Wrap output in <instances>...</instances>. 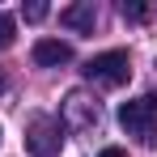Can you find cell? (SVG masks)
<instances>
[{
  "instance_id": "obj_10",
  "label": "cell",
  "mask_w": 157,
  "mask_h": 157,
  "mask_svg": "<svg viewBox=\"0 0 157 157\" xmlns=\"http://www.w3.org/2000/svg\"><path fill=\"white\" fill-rule=\"evenodd\" d=\"M98 157H128V153H123V149H102Z\"/></svg>"
},
{
  "instance_id": "obj_9",
  "label": "cell",
  "mask_w": 157,
  "mask_h": 157,
  "mask_svg": "<svg viewBox=\"0 0 157 157\" xmlns=\"http://www.w3.org/2000/svg\"><path fill=\"white\" fill-rule=\"evenodd\" d=\"M21 13H26V21H43V17H47V13H51V9H47V4H43V0H30L26 9H21Z\"/></svg>"
},
{
  "instance_id": "obj_3",
  "label": "cell",
  "mask_w": 157,
  "mask_h": 157,
  "mask_svg": "<svg viewBox=\"0 0 157 157\" xmlns=\"http://www.w3.org/2000/svg\"><path fill=\"white\" fill-rule=\"evenodd\" d=\"M59 140L64 136H59V123H55L51 115H34L26 123V149L34 157H55L59 153Z\"/></svg>"
},
{
  "instance_id": "obj_5",
  "label": "cell",
  "mask_w": 157,
  "mask_h": 157,
  "mask_svg": "<svg viewBox=\"0 0 157 157\" xmlns=\"http://www.w3.org/2000/svg\"><path fill=\"white\" fill-rule=\"evenodd\" d=\"M68 59H72V47L59 43V38H38V43H34V64H38V68H59V64H68Z\"/></svg>"
},
{
  "instance_id": "obj_2",
  "label": "cell",
  "mask_w": 157,
  "mask_h": 157,
  "mask_svg": "<svg viewBox=\"0 0 157 157\" xmlns=\"http://www.w3.org/2000/svg\"><path fill=\"white\" fill-rule=\"evenodd\" d=\"M85 77L102 89H119L123 81L132 77V64H128V51H102L85 64Z\"/></svg>"
},
{
  "instance_id": "obj_8",
  "label": "cell",
  "mask_w": 157,
  "mask_h": 157,
  "mask_svg": "<svg viewBox=\"0 0 157 157\" xmlns=\"http://www.w3.org/2000/svg\"><path fill=\"white\" fill-rule=\"evenodd\" d=\"M123 17H128V21H149V4L132 0V4H123Z\"/></svg>"
},
{
  "instance_id": "obj_1",
  "label": "cell",
  "mask_w": 157,
  "mask_h": 157,
  "mask_svg": "<svg viewBox=\"0 0 157 157\" xmlns=\"http://www.w3.org/2000/svg\"><path fill=\"white\" fill-rule=\"evenodd\" d=\"M119 128L136 136L140 144H157V94H144L136 102L119 106Z\"/></svg>"
},
{
  "instance_id": "obj_11",
  "label": "cell",
  "mask_w": 157,
  "mask_h": 157,
  "mask_svg": "<svg viewBox=\"0 0 157 157\" xmlns=\"http://www.w3.org/2000/svg\"><path fill=\"white\" fill-rule=\"evenodd\" d=\"M0 94H4V77H0Z\"/></svg>"
},
{
  "instance_id": "obj_6",
  "label": "cell",
  "mask_w": 157,
  "mask_h": 157,
  "mask_svg": "<svg viewBox=\"0 0 157 157\" xmlns=\"http://www.w3.org/2000/svg\"><path fill=\"white\" fill-rule=\"evenodd\" d=\"M94 21H98L94 4H68L59 13V26H68V30H94Z\"/></svg>"
},
{
  "instance_id": "obj_4",
  "label": "cell",
  "mask_w": 157,
  "mask_h": 157,
  "mask_svg": "<svg viewBox=\"0 0 157 157\" xmlns=\"http://www.w3.org/2000/svg\"><path fill=\"white\" fill-rule=\"evenodd\" d=\"M64 128H72V132L98 128V102H94L89 94H81V89H72V94L64 98Z\"/></svg>"
},
{
  "instance_id": "obj_7",
  "label": "cell",
  "mask_w": 157,
  "mask_h": 157,
  "mask_svg": "<svg viewBox=\"0 0 157 157\" xmlns=\"http://www.w3.org/2000/svg\"><path fill=\"white\" fill-rule=\"evenodd\" d=\"M13 38H17V21H13V13H0V51H9Z\"/></svg>"
}]
</instances>
